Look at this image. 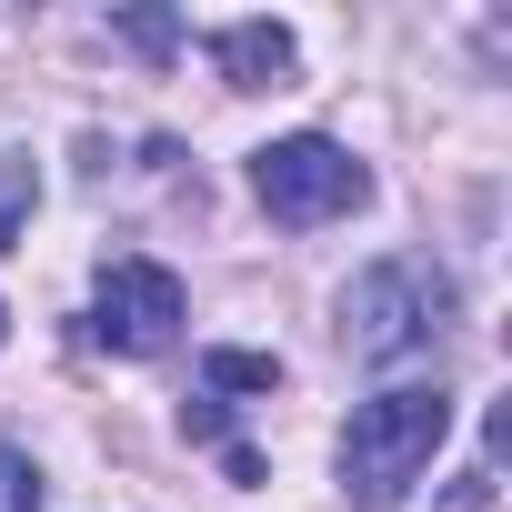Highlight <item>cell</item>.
I'll return each instance as SVG.
<instances>
[{
    "label": "cell",
    "instance_id": "277c9868",
    "mask_svg": "<svg viewBox=\"0 0 512 512\" xmlns=\"http://www.w3.org/2000/svg\"><path fill=\"white\" fill-rule=\"evenodd\" d=\"M171 332H181V272L171 262H141V251L111 262L101 292H91V342L151 362V352H171Z\"/></svg>",
    "mask_w": 512,
    "mask_h": 512
},
{
    "label": "cell",
    "instance_id": "7a4b0ae2",
    "mask_svg": "<svg viewBox=\"0 0 512 512\" xmlns=\"http://www.w3.org/2000/svg\"><path fill=\"white\" fill-rule=\"evenodd\" d=\"M251 191H262V211H272V221L312 231V221H342V211H362V201H372V171H362L342 141H322V131H292V141H272V151H251Z\"/></svg>",
    "mask_w": 512,
    "mask_h": 512
},
{
    "label": "cell",
    "instance_id": "9c48e42d",
    "mask_svg": "<svg viewBox=\"0 0 512 512\" xmlns=\"http://www.w3.org/2000/svg\"><path fill=\"white\" fill-rule=\"evenodd\" d=\"M121 31H131V41H141V51H171V21H161V11H131V21H121Z\"/></svg>",
    "mask_w": 512,
    "mask_h": 512
},
{
    "label": "cell",
    "instance_id": "3957f363",
    "mask_svg": "<svg viewBox=\"0 0 512 512\" xmlns=\"http://www.w3.org/2000/svg\"><path fill=\"white\" fill-rule=\"evenodd\" d=\"M442 312H452L442 272H422V262H372V272L342 292V342H352L362 362H402V352H422V342L442 332Z\"/></svg>",
    "mask_w": 512,
    "mask_h": 512
},
{
    "label": "cell",
    "instance_id": "5b68a950",
    "mask_svg": "<svg viewBox=\"0 0 512 512\" xmlns=\"http://www.w3.org/2000/svg\"><path fill=\"white\" fill-rule=\"evenodd\" d=\"M211 61H221L231 91H282V81H292V31H282V21H231V31L211 41Z\"/></svg>",
    "mask_w": 512,
    "mask_h": 512
},
{
    "label": "cell",
    "instance_id": "52a82bcc",
    "mask_svg": "<svg viewBox=\"0 0 512 512\" xmlns=\"http://www.w3.org/2000/svg\"><path fill=\"white\" fill-rule=\"evenodd\" d=\"M0 512H41V472L21 442H0Z\"/></svg>",
    "mask_w": 512,
    "mask_h": 512
},
{
    "label": "cell",
    "instance_id": "30bf717a",
    "mask_svg": "<svg viewBox=\"0 0 512 512\" xmlns=\"http://www.w3.org/2000/svg\"><path fill=\"white\" fill-rule=\"evenodd\" d=\"M0 332H11V312H0Z\"/></svg>",
    "mask_w": 512,
    "mask_h": 512
},
{
    "label": "cell",
    "instance_id": "6da1fadb",
    "mask_svg": "<svg viewBox=\"0 0 512 512\" xmlns=\"http://www.w3.org/2000/svg\"><path fill=\"white\" fill-rule=\"evenodd\" d=\"M442 432H452V392H442V382H392V392H372V402L352 412V432H342V492L372 502V512L402 502V492L432 472Z\"/></svg>",
    "mask_w": 512,
    "mask_h": 512
},
{
    "label": "cell",
    "instance_id": "ba28073f",
    "mask_svg": "<svg viewBox=\"0 0 512 512\" xmlns=\"http://www.w3.org/2000/svg\"><path fill=\"white\" fill-rule=\"evenodd\" d=\"M21 201H31V161H0V241H11V221H21Z\"/></svg>",
    "mask_w": 512,
    "mask_h": 512
},
{
    "label": "cell",
    "instance_id": "8992f818",
    "mask_svg": "<svg viewBox=\"0 0 512 512\" xmlns=\"http://www.w3.org/2000/svg\"><path fill=\"white\" fill-rule=\"evenodd\" d=\"M201 382H211V392H272L282 362H272V352H201Z\"/></svg>",
    "mask_w": 512,
    "mask_h": 512
}]
</instances>
